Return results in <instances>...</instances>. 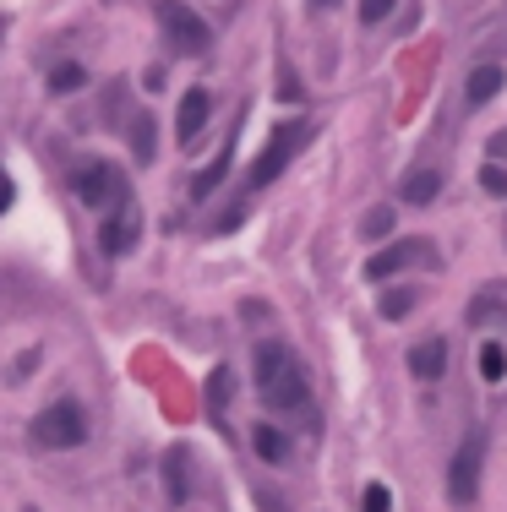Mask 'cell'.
Masks as SVG:
<instances>
[{
  "label": "cell",
  "instance_id": "1",
  "mask_svg": "<svg viewBox=\"0 0 507 512\" xmlns=\"http://www.w3.org/2000/svg\"><path fill=\"white\" fill-rule=\"evenodd\" d=\"M257 393L268 409H306V371L284 344H257Z\"/></svg>",
  "mask_w": 507,
  "mask_h": 512
},
{
  "label": "cell",
  "instance_id": "2",
  "mask_svg": "<svg viewBox=\"0 0 507 512\" xmlns=\"http://www.w3.org/2000/svg\"><path fill=\"white\" fill-rule=\"evenodd\" d=\"M311 120H284V126H273V137H268V148L257 153V164H251V175H246V186L251 191H262V186H273V180L289 169V158H295L300 148L311 142Z\"/></svg>",
  "mask_w": 507,
  "mask_h": 512
},
{
  "label": "cell",
  "instance_id": "3",
  "mask_svg": "<svg viewBox=\"0 0 507 512\" xmlns=\"http://www.w3.org/2000/svg\"><path fill=\"white\" fill-rule=\"evenodd\" d=\"M159 28H164V39H169V50H180V55H202L213 44L208 22H202L186 0H159Z\"/></svg>",
  "mask_w": 507,
  "mask_h": 512
},
{
  "label": "cell",
  "instance_id": "4",
  "mask_svg": "<svg viewBox=\"0 0 507 512\" xmlns=\"http://www.w3.org/2000/svg\"><path fill=\"white\" fill-rule=\"evenodd\" d=\"M82 436H88V414H82V404H71V398H60V404H50L33 420V442L39 447H82Z\"/></svg>",
  "mask_w": 507,
  "mask_h": 512
},
{
  "label": "cell",
  "instance_id": "5",
  "mask_svg": "<svg viewBox=\"0 0 507 512\" xmlns=\"http://www.w3.org/2000/svg\"><path fill=\"white\" fill-rule=\"evenodd\" d=\"M71 186H77V197L88 202V207H110V213H120V207H126V175H120L115 164H82L77 175H71Z\"/></svg>",
  "mask_w": 507,
  "mask_h": 512
},
{
  "label": "cell",
  "instance_id": "6",
  "mask_svg": "<svg viewBox=\"0 0 507 512\" xmlns=\"http://www.w3.org/2000/svg\"><path fill=\"white\" fill-rule=\"evenodd\" d=\"M480 463H486V442H480V436H469V442L453 453V469H448V502L453 507H475V496H480Z\"/></svg>",
  "mask_w": 507,
  "mask_h": 512
},
{
  "label": "cell",
  "instance_id": "7",
  "mask_svg": "<svg viewBox=\"0 0 507 512\" xmlns=\"http://www.w3.org/2000/svg\"><path fill=\"white\" fill-rule=\"evenodd\" d=\"M415 262L437 267V246H431V240H420V235H415V240H393L388 251H377V256L366 262V278H377V284H382V278L404 273V267H415Z\"/></svg>",
  "mask_w": 507,
  "mask_h": 512
},
{
  "label": "cell",
  "instance_id": "8",
  "mask_svg": "<svg viewBox=\"0 0 507 512\" xmlns=\"http://www.w3.org/2000/svg\"><path fill=\"white\" fill-rule=\"evenodd\" d=\"M208 115H213L208 88H186V99H180V115H175V137H180V142H197L202 126H208Z\"/></svg>",
  "mask_w": 507,
  "mask_h": 512
},
{
  "label": "cell",
  "instance_id": "9",
  "mask_svg": "<svg viewBox=\"0 0 507 512\" xmlns=\"http://www.w3.org/2000/svg\"><path fill=\"white\" fill-rule=\"evenodd\" d=\"M142 240V224H137V213L131 207H120L115 218H104V229H99V246L110 251V256H126L131 246Z\"/></svg>",
  "mask_w": 507,
  "mask_h": 512
},
{
  "label": "cell",
  "instance_id": "10",
  "mask_svg": "<svg viewBox=\"0 0 507 512\" xmlns=\"http://www.w3.org/2000/svg\"><path fill=\"white\" fill-rule=\"evenodd\" d=\"M409 371L420 376V382H437L442 371H448V344L442 338H426V344L409 349Z\"/></svg>",
  "mask_w": 507,
  "mask_h": 512
},
{
  "label": "cell",
  "instance_id": "11",
  "mask_svg": "<svg viewBox=\"0 0 507 512\" xmlns=\"http://www.w3.org/2000/svg\"><path fill=\"white\" fill-rule=\"evenodd\" d=\"M502 66H480V71H469V82H464V88H469V109H480V104H491V99H497V93H502Z\"/></svg>",
  "mask_w": 507,
  "mask_h": 512
},
{
  "label": "cell",
  "instance_id": "12",
  "mask_svg": "<svg viewBox=\"0 0 507 512\" xmlns=\"http://www.w3.org/2000/svg\"><path fill=\"white\" fill-rule=\"evenodd\" d=\"M229 158H235V142H224V153L213 158V164L202 169L197 180H191V197H213V191L224 186V175H229Z\"/></svg>",
  "mask_w": 507,
  "mask_h": 512
},
{
  "label": "cell",
  "instance_id": "13",
  "mask_svg": "<svg viewBox=\"0 0 507 512\" xmlns=\"http://www.w3.org/2000/svg\"><path fill=\"white\" fill-rule=\"evenodd\" d=\"M251 447H257V458H268V463H284L289 458L284 431H273V425H257V431H251Z\"/></svg>",
  "mask_w": 507,
  "mask_h": 512
},
{
  "label": "cell",
  "instance_id": "14",
  "mask_svg": "<svg viewBox=\"0 0 507 512\" xmlns=\"http://www.w3.org/2000/svg\"><path fill=\"white\" fill-rule=\"evenodd\" d=\"M442 191V180L431 175V169H415V175H404V202H415V207H426L431 197Z\"/></svg>",
  "mask_w": 507,
  "mask_h": 512
},
{
  "label": "cell",
  "instance_id": "15",
  "mask_svg": "<svg viewBox=\"0 0 507 512\" xmlns=\"http://www.w3.org/2000/svg\"><path fill=\"white\" fill-rule=\"evenodd\" d=\"M164 474H169V485H164V491H169V502H186V491H191V485H186V453H180V447L164 458Z\"/></svg>",
  "mask_w": 507,
  "mask_h": 512
},
{
  "label": "cell",
  "instance_id": "16",
  "mask_svg": "<svg viewBox=\"0 0 507 512\" xmlns=\"http://www.w3.org/2000/svg\"><path fill=\"white\" fill-rule=\"evenodd\" d=\"M480 376H486V382H502L507 376V344H480Z\"/></svg>",
  "mask_w": 507,
  "mask_h": 512
},
{
  "label": "cell",
  "instance_id": "17",
  "mask_svg": "<svg viewBox=\"0 0 507 512\" xmlns=\"http://www.w3.org/2000/svg\"><path fill=\"white\" fill-rule=\"evenodd\" d=\"M82 82H88V71H82V66H55L50 71V93H77Z\"/></svg>",
  "mask_w": 507,
  "mask_h": 512
},
{
  "label": "cell",
  "instance_id": "18",
  "mask_svg": "<svg viewBox=\"0 0 507 512\" xmlns=\"http://www.w3.org/2000/svg\"><path fill=\"white\" fill-rule=\"evenodd\" d=\"M409 306H415V295H409V289H388V295H382V316H388V322H404Z\"/></svg>",
  "mask_w": 507,
  "mask_h": 512
},
{
  "label": "cell",
  "instance_id": "19",
  "mask_svg": "<svg viewBox=\"0 0 507 512\" xmlns=\"http://www.w3.org/2000/svg\"><path fill=\"white\" fill-rule=\"evenodd\" d=\"M131 148H137V158H153V120L137 115V126H131Z\"/></svg>",
  "mask_w": 507,
  "mask_h": 512
},
{
  "label": "cell",
  "instance_id": "20",
  "mask_svg": "<svg viewBox=\"0 0 507 512\" xmlns=\"http://www.w3.org/2000/svg\"><path fill=\"white\" fill-rule=\"evenodd\" d=\"M360 512H393V491H388V485H366V496H360Z\"/></svg>",
  "mask_w": 507,
  "mask_h": 512
},
{
  "label": "cell",
  "instance_id": "21",
  "mask_svg": "<svg viewBox=\"0 0 507 512\" xmlns=\"http://www.w3.org/2000/svg\"><path fill=\"white\" fill-rule=\"evenodd\" d=\"M360 229H366L371 240L393 235V213H388V207H371V213H366V224H360Z\"/></svg>",
  "mask_w": 507,
  "mask_h": 512
},
{
  "label": "cell",
  "instance_id": "22",
  "mask_svg": "<svg viewBox=\"0 0 507 512\" xmlns=\"http://www.w3.org/2000/svg\"><path fill=\"white\" fill-rule=\"evenodd\" d=\"M480 186H486V191H491V197H507V169L497 164V158H491V164H486V169H480Z\"/></svg>",
  "mask_w": 507,
  "mask_h": 512
},
{
  "label": "cell",
  "instance_id": "23",
  "mask_svg": "<svg viewBox=\"0 0 507 512\" xmlns=\"http://www.w3.org/2000/svg\"><path fill=\"white\" fill-rule=\"evenodd\" d=\"M393 6H398V0H360V22H382V17H393Z\"/></svg>",
  "mask_w": 507,
  "mask_h": 512
},
{
  "label": "cell",
  "instance_id": "24",
  "mask_svg": "<svg viewBox=\"0 0 507 512\" xmlns=\"http://www.w3.org/2000/svg\"><path fill=\"white\" fill-rule=\"evenodd\" d=\"M6 207H11V175L0 169V213H6Z\"/></svg>",
  "mask_w": 507,
  "mask_h": 512
},
{
  "label": "cell",
  "instance_id": "25",
  "mask_svg": "<svg viewBox=\"0 0 507 512\" xmlns=\"http://www.w3.org/2000/svg\"><path fill=\"white\" fill-rule=\"evenodd\" d=\"M491 158H507V137H497V142H491Z\"/></svg>",
  "mask_w": 507,
  "mask_h": 512
},
{
  "label": "cell",
  "instance_id": "26",
  "mask_svg": "<svg viewBox=\"0 0 507 512\" xmlns=\"http://www.w3.org/2000/svg\"><path fill=\"white\" fill-rule=\"evenodd\" d=\"M0 39H6V17H0Z\"/></svg>",
  "mask_w": 507,
  "mask_h": 512
},
{
  "label": "cell",
  "instance_id": "27",
  "mask_svg": "<svg viewBox=\"0 0 507 512\" xmlns=\"http://www.w3.org/2000/svg\"><path fill=\"white\" fill-rule=\"evenodd\" d=\"M502 240H507V229H502Z\"/></svg>",
  "mask_w": 507,
  "mask_h": 512
}]
</instances>
